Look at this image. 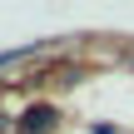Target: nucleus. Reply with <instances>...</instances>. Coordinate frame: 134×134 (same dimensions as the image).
Masks as SVG:
<instances>
[{"instance_id": "nucleus-1", "label": "nucleus", "mask_w": 134, "mask_h": 134, "mask_svg": "<svg viewBox=\"0 0 134 134\" xmlns=\"http://www.w3.org/2000/svg\"><path fill=\"white\" fill-rule=\"evenodd\" d=\"M60 124V104H30L20 114V134H50Z\"/></svg>"}]
</instances>
